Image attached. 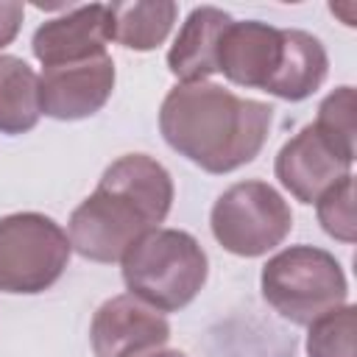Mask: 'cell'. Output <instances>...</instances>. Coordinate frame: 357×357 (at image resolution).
I'll list each match as a JSON object with an SVG mask.
<instances>
[{
  "label": "cell",
  "instance_id": "cell-1",
  "mask_svg": "<svg viewBox=\"0 0 357 357\" xmlns=\"http://www.w3.org/2000/svg\"><path fill=\"white\" fill-rule=\"evenodd\" d=\"M273 123V106L243 98L220 84H176L159 106L165 142L212 176L231 173L259 156Z\"/></svg>",
  "mask_w": 357,
  "mask_h": 357
},
{
  "label": "cell",
  "instance_id": "cell-2",
  "mask_svg": "<svg viewBox=\"0 0 357 357\" xmlns=\"http://www.w3.org/2000/svg\"><path fill=\"white\" fill-rule=\"evenodd\" d=\"M173 178L148 153L114 159L92 195L70 215L67 237L75 254L92 262H120L148 231L159 229L173 206Z\"/></svg>",
  "mask_w": 357,
  "mask_h": 357
},
{
  "label": "cell",
  "instance_id": "cell-3",
  "mask_svg": "<svg viewBox=\"0 0 357 357\" xmlns=\"http://www.w3.org/2000/svg\"><path fill=\"white\" fill-rule=\"evenodd\" d=\"M120 265L128 293L159 312L184 310L209 276V259L201 243L190 231L162 226L137 240Z\"/></svg>",
  "mask_w": 357,
  "mask_h": 357
},
{
  "label": "cell",
  "instance_id": "cell-4",
  "mask_svg": "<svg viewBox=\"0 0 357 357\" xmlns=\"http://www.w3.org/2000/svg\"><path fill=\"white\" fill-rule=\"evenodd\" d=\"M262 298L284 321L310 326L315 318L349 304V282L326 248L290 245L273 254L259 273Z\"/></svg>",
  "mask_w": 357,
  "mask_h": 357
},
{
  "label": "cell",
  "instance_id": "cell-5",
  "mask_svg": "<svg viewBox=\"0 0 357 357\" xmlns=\"http://www.w3.org/2000/svg\"><path fill=\"white\" fill-rule=\"evenodd\" d=\"M73 245L67 231L42 212H14L0 218V293L36 296L53 287Z\"/></svg>",
  "mask_w": 357,
  "mask_h": 357
},
{
  "label": "cell",
  "instance_id": "cell-6",
  "mask_svg": "<svg viewBox=\"0 0 357 357\" xmlns=\"http://www.w3.org/2000/svg\"><path fill=\"white\" fill-rule=\"evenodd\" d=\"M215 240L234 257H265L293 229L290 204L268 181H237L218 195L209 212Z\"/></svg>",
  "mask_w": 357,
  "mask_h": 357
},
{
  "label": "cell",
  "instance_id": "cell-7",
  "mask_svg": "<svg viewBox=\"0 0 357 357\" xmlns=\"http://www.w3.org/2000/svg\"><path fill=\"white\" fill-rule=\"evenodd\" d=\"M351 165L354 151L310 123L279 148L273 173L296 201L315 204L329 187L351 176Z\"/></svg>",
  "mask_w": 357,
  "mask_h": 357
},
{
  "label": "cell",
  "instance_id": "cell-8",
  "mask_svg": "<svg viewBox=\"0 0 357 357\" xmlns=\"http://www.w3.org/2000/svg\"><path fill=\"white\" fill-rule=\"evenodd\" d=\"M167 340V318L131 293L106 298L89 324V343L95 357H148Z\"/></svg>",
  "mask_w": 357,
  "mask_h": 357
},
{
  "label": "cell",
  "instance_id": "cell-9",
  "mask_svg": "<svg viewBox=\"0 0 357 357\" xmlns=\"http://www.w3.org/2000/svg\"><path fill=\"white\" fill-rule=\"evenodd\" d=\"M114 59L109 53L61 67H45L39 75V109L53 120H86L98 114L114 89Z\"/></svg>",
  "mask_w": 357,
  "mask_h": 357
},
{
  "label": "cell",
  "instance_id": "cell-10",
  "mask_svg": "<svg viewBox=\"0 0 357 357\" xmlns=\"http://www.w3.org/2000/svg\"><path fill=\"white\" fill-rule=\"evenodd\" d=\"M112 42V17L106 3H89L67 8L64 14L45 20L31 39V50L42 67L78 64L106 53Z\"/></svg>",
  "mask_w": 357,
  "mask_h": 357
},
{
  "label": "cell",
  "instance_id": "cell-11",
  "mask_svg": "<svg viewBox=\"0 0 357 357\" xmlns=\"http://www.w3.org/2000/svg\"><path fill=\"white\" fill-rule=\"evenodd\" d=\"M284 53L282 28L259 20L229 22L218 42V73L234 86L268 92Z\"/></svg>",
  "mask_w": 357,
  "mask_h": 357
},
{
  "label": "cell",
  "instance_id": "cell-12",
  "mask_svg": "<svg viewBox=\"0 0 357 357\" xmlns=\"http://www.w3.org/2000/svg\"><path fill=\"white\" fill-rule=\"evenodd\" d=\"M229 22L231 17L218 6H198L187 14L167 50V70L178 84L209 81L218 73V42Z\"/></svg>",
  "mask_w": 357,
  "mask_h": 357
},
{
  "label": "cell",
  "instance_id": "cell-13",
  "mask_svg": "<svg viewBox=\"0 0 357 357\" xmlns=\"http://www.w3.org/2000/svg\"><path fill=\"white\" fill-rule=\"evenodd\" d=\"M282 36H284V53H282L279 73L268 86V95L298 103V100H307L312 92H318L321 84L326 81L329 56L324 42L310 31L282 28Z\"/></svg>",
  "mask_w": 357,
  "mask_h": 357
},
{
  "label": "cell",
  "instance_id": "cell-14",
  "mask_svg": "<svg viewBox=\"0 0 357 357\" xmlns=\"http://www.w3.org/2000/svg\"><path fill=\"white\" fill-rule=\"evenodd\" d=\"M112 39L128 50H153L159 47L178 17L173 0H134V3H109Z\"/></svg>",
  "mask_w": 357,
  "mask_h": 357
},
{
  "label": "cell",
  "instance_id": "cell-15",
  "mask_svg": "<svg viewBox=\"0 0 357 357\" xmlns=\"http://www.w3.org/2000/svg\"><path fill=\"white\" fill-rule=\"evenodd\" d=\"M39 117V75L25 59L0 53V134H28Z\"/></svg>",
  "mask_w": 357,
  "mask_h": 357
},
{
  "label": "cell",
  "instance_id": "cell-16",
  "mask_svg": "<svg viewBox=\"0 0 357 357\" xmlns=\"http://www.w3.org/2000/svg\"><path fill=\"white\" fill-rule=\"evenodd\" d=\"M357 307L343 304L315 318L307 332V357H354Z\"/></svg>",
  "mask_w": 357,
  "mask_h": 357
},
{
  "label": "cell",
  "instance_id": "cell-17",
  "mask_svg": "<svg viewBox=\"0 0 357 357\" xmlns=\"http://www.w3.org/2000/svg\"><path fill=\"white\" fill-rule=\"evenodd\" d=\"M315 215H318L321 229L329 237L351 245L357 237L354 234V229H357V223H354V176H346L335 187H329L315 201Z\"/></svg>",
  "mask_w": 357,
  "mask_h": 357
},
{
  "label": "cell",
  "instance_id": "cell-18",
  "mask_svg": "<svg viewBox=\"0 0 357 357\" xmlns=\"http://www.w3.org/2000/svg\"><path fill=\"white\" fill-rule=\"evenodd\" d=\"M357 103H354V86H337L335 92H329L321 106H318V117L315 126L329 134L335 142L346 145L354 151L357 145Z\"/></svg>",
  "mask_w": 357,
  "mask_h": 357
},
{
  "label": "cell",
  "instance_id": "cell-19",
  "mask_svg": "<svg viewBox=\"0 0 357 357\" xmlns=\"http://www.w3.org/2000/svg\"><path fill=\"white\" fill-rule=\"evenodd\" d=\"M22 17H25V6L22 3H17V0H3L0 3V50L17 39Z\"/></svg>",
  "mask_w": 357,
  "mask_h": 357
},
{
  "label": "cell",
  "instance_id": "cell-20",
  "mask_svg": "<svg viewBox=\"0 0 357 357\" xmlns=\"http://www.w3.org/2000/svg\"><path fill=\"white\" fill-rule=\"evenodd\" d=\"M148 357H187V354L178 351V349H159V351H153V354H148Z\"/></svg>",
  "mask_w": 357,
  "mask_h": 357
}]
</instances>
